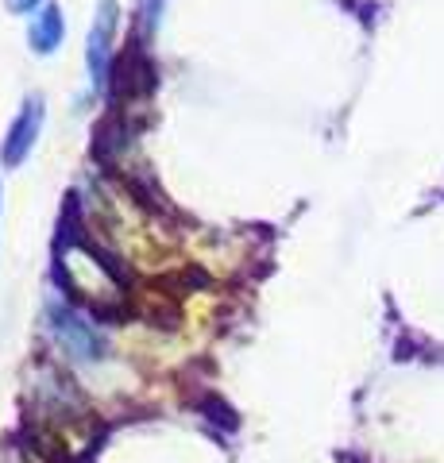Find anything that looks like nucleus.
Masks as SVG:
<instances>
[{"mask_svg": "<svg viewBox=\"0 0 444 463\" xmlns=\"http://www.w3.org/2000/svg\"><path fill=\"white\" fill-rule=\"evenodd\" d=\"M39 124H43V100L32 97L24 105V112L16 116V124H12L8 132V143H5V166H20L27 155L35 147V136H39Z\"/></svg>", "mask_w": 444, "mask_h": 463, "instance_id": "f257e3e1", "label": "nucleus"}, {"mask_svg": "<svg viewBox=\"0 0 444 463\" xmlns=\"http://www.w3.org/2000/svg\"><path fill=\"white\" fill-rule=\"evenodd\" d=\"M112 27H117V5H112V0H105L101 12H97L93 35H90V74H93V85L105 81L109 51H112Z\"/></svg>", "mask_w": 444, "mask_h": 463, "instance_id": "f03ea898", "label": "nucleus"}, {"mask_svg": "<svg viewBox=\"0 0 444 463\" xmlns=\"http://www.w3.org/2000/svg\"><path fill=\"white\" fill-rule=\"evenodd\" d=\"M27 35H32V51L35 54H51L62 43V12L54 5H47L35 16V24H32V32H27Z\"/></svg>", "mask_w": 444, "mask_h": 463, "instance_id": "7ed1b4c3", "label": "nucleus"}, {"mask_svg": "<svg viewBox=\"0 0 444 463\" xmlns=\"http://www.w3.org/2000/svg\"><path fill=\"white\" fill-rule=\"evenodd\" d=\"M159 8H163V0H143V27H155V20H159Z\"/></svg>", "mask_w": 444, "mask_h": 463, "instance_id": "20e7f679", "label": "nucleus"}, {"mask_svg": "<svg viewBox=\"0 0 444 463\" xmlns=\"http://www.w3.org/2000/svg\"><path fill=\"white\" fill-rule=\"evenodd\" d=\"M35 5H39V0H8V8L16 12V16H20V12H32Z\"/></svg>", "mask_w": 444, "mask_h": 463, "instance_id": "39448f33", "label": "nucleus"}]
</instances>
